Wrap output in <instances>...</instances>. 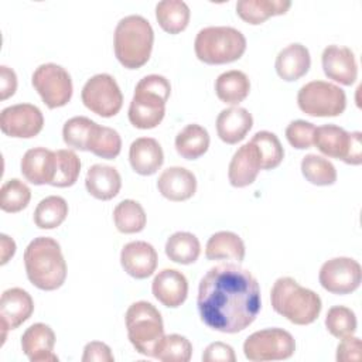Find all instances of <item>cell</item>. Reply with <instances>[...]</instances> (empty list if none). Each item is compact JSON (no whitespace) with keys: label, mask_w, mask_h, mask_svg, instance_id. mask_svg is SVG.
<instances>
[{"label":"cell","mask_w":362,"mask_h":362,"mask_svg":"<svg viewBox=\"0 0 362 362\" xmlns=\"http://www.w3.org/2000/svg\"><path fill=\"white\" fill-rule=\"evenodd\" d=\"M197 305L205 325L236 334L256 320L262 308L260 287L247 269L235 263L216 264L199 281Z\"/></svg>","instance_id":"1"},{"label":"cell","mask_w":362,"mask_h":362,"mask_svg":"<svg viewBox=\"0 0 362 362\" xmlns=\"http://www.w3.org/2000/svg\"><path fill=\"white\" fill-rule=\"evenodd\" d=\"M25 273L33 286L52 291L66 279V263L59 243L48 236L34 238L24 252Z\"/></svg>","instance_id":"2"},{"label":"cell","mask_w":362,"mask_h":362,"mask_svg":"<svg viewBox=\"0 0 362 362\" xmlns=\"http://www.w3.org/2000/svg\"><path fill=\"white\" fill-rule=\"evenodd\" d=\"M153 42V27L143 16H126L115 28V55L127 69H137L150 59Z\"/></svg>","instance_id":"3"},{"label":"cell","mask_w":362,"mask_h":362,"mask_svg":"<svg viewBox=\"0 0 362 362\" xmlns=\"http://www.w3.org/2000/svg\"><path fill=\"white\" fill-rule=\"evenodd\" d=\"M273 310L296 325L313 324L322 308L321 298L310 288L300 286L291 277H279L272 290Z\"/></svg>","instance_id":"4"},{"label":"cell","mask_w":362,"mask_h":362,"mask_svg":"<svg viewBox=\"0 0 362 362\" xmlns=\"http://www.w3.org/2000/svg\"><path fill=\"white\" fill-rule=\"evenodd\" d=\"M171 93V85L163 75L151 74L141 78L134 89L129 106L130 123L141 130L154 129L165 115V103Z\"/></svg>","instance_id":"5"},{"label":"cell","mask_w":362,"mask_h":362,"mask_svg":"<svg viewBox=\"0 0 362 362\" xmlns=\"http://www.w3.org/2000/svg\"><path fill=\"white\" fill-rule=\"evenodd\" d=\"M195 55L208 65L238 61L246 51L245 35L228 25H211L198 31L194 42Z\"/></svg>","instance_id":"6"},{"label":"cell","mask_w":362,"mask_h":362,"mask_svg":"<svg viewBox=\"0 0 362 362\" xmlns=\"http://www.w3.org/2000/svg\"><path fill=\"white\" fill-rule=\"evenodd\" d=\"M127 337L134 349L154 358L156 348L164 337V324L160 311L148 301L133 303L124 315Z\"/></svg>","instance_id":"7"},{"label":"cell","mask_w":362,"mask_h":362,"mask_svg":"<svg viewBox=\"0 0 362 362\" xmlns=\"http://www.w3.org/2000/svg\"><path fill=\"white\" fill-rule=\"evenodd\" d=\"M297 103L300 110L308 116L334 117L345 110L346 95L331 82L311 81L300 88Z\"/></svg>","instance_id":"8"},{"label":"cell","mask_w":362,"mask_h":362,"mask_svg":"<svg viewBox=\"0 0 362 362\" xmlns=\"http://www.w3.org/2000/svg\"><path fill=\"white\" fill-rule=\"evenodd\" d=\"M362 134L361 132L348 133L335 124L315 127L314 146L327 157L342 160L351 165L362 163Z\"/></svg>","instance_id":"9"},{"label":"cell","mask_w":362,"mask_h":362,"mask_svg":"<svg viewBox=\"0 0 362 362\" xmlns=\"http://www.w3.org/2000/svg\"><path fill=\"white\" fill-rule=\"evenodd\" d=\"M296 341L283 328H264L253 332L243 342V354L252 362L281 361L293 356Z\"/></svg>","instance_id":"10"},{"label":"cell","mask_w":362,"mask_h":362,"mask_svg":"<svg viewBox=\"0 0 362 362\" xmlns=\"http://www.w3.org/2000/svg\"><path fill=\"white\" fill-rule=\"evenodd\" d=\"M31 83L49 109L62 107L72 98L71 75L61 65L52 62L40 65L31 76Z\"/></svg>","instance_id":"11"},{"label":"cell","mask_w":362,"mask_h":362,"mask_svg":"<svg viewBox=\"0 0 362 362\" xmlns=\"http://www.w3.org/2000/svg\"><path fill=\"white\" fill-rule=\"evenodd\" d=\"M81 98L90 112L102 117L117 115L123 105L122 90L109 74H96L89 78L82 88Z\"/></svg>","instance_id":"12"},{"label":"cell","mask_w":362,"mask_h":362,"mask_svg":"<svg viewBox=\"0 0 362 362\" xmlns=\"http://www.w3.org/2000/svg\"><path fill=\"white\" fill-rule=\"evenodd\" d=\"M318 280L332 294H349L359 287L362 269L355 259L334 257L321 266Z\"/></svg>","instance_id":"13"},{"label":"cell","mask_w":362,"mask_h":362,"mask_svg":"<svg viewBox=\"0 0 362 362\" xmlns=\"http://www.w3.org/2000/svg\"><path fill=\"white\" fill-rule=\"evenodd\" d=\"M44 127L41 110L31 103H18L4 107L0 115V129L8 137L31 139Z\"/></svg>","instance_id":"14"},{"label":"cell","mask_w":362,"mask_h":362,"mask_svg":"<svg viewBox=\"0 0 362 362\" xmlns=\"http://www.w3.org/2000/svg\"><path fill=\"white\" fill-rule=\"evenodd\" d=\"M34 313V301L31 296L20 288L13 287L3 291L0 298V327H1V345L6 341L8 329L18 328Z\"/></svg>","instance_id":"15"},{"label":"cell","mask_w":362,"mask_h":362,"mask_svg":"<svg viewBox=\"0 0 362 362\" xmlns=\"http://www.w3.org/2000/svg\"><path fill=\"white\" fill-rule=\"evenodd\" d=\"M324 74L345 86H351L358 76V65L351 48L341 45H328L321 55Z\"/></svg>","instance_id":"16"},{"label":"cell","mask_w":362,"mask_h":362,"mask_svg":"<svg viewBox=\"0 0 362 362\" xmlns=\"http://www.w3.org/2000/svg\"><path fill=\"white\" fill-rule=\"evenodd\" d=\"M158 255L153 245L144 240L129 242L120 252V263L124 272L134 279L150 277L157 267Z\"/></svg>","instance_id":"17"},{"label":"cell","mask_w":362,"mask_h":362,"mask_svg":"<svg viewBox=\"0 0 362 362\" xmlns=\"http://www.w3.org/2000/svg\"><path fill=\"white\" fill-rule=\"evenodd\" d=\"M54 345L55 334L49 325L42 322L30 325L21 337V349L31 362H57Z\"/></svg>","instance_id":"18"},{"label":"cell","mask_w":362,"mask_h":362,"mask_svg":"<svg viewBox=\"0 0 362 362\" xmlns=\"http://www.w3.org/2000/svg\"><path fill=\"white\" fill-rule=\"evenodd\" d=\"M260 170L262 157L257 147L249 141L235 151L229 163L228 178L232 187L243 188L253 184Z\"/></svg>","instance_id":"19"},{"label":"cell","mask_w":362,"mask_h":362,"mask_svg":"<svg viewBox=\"0 0 362 362\" xmlns=\"http://www.w3.org/2000/svg\"><path fill=\"white\" fill-rule=\"evenodd\" d=\"M151 291L156 300L170 308L180 307L188 296V281L185 276L175 269H163L151 283Z\"/></svg>","instance_id":"20"},{"label":"cell","mask_w":362,"mask_h":362,"mask_svg":"<svg viewBox=\"0 0 362 362\" xmlns=\"http://www.w3.org/2000/svg\"><path fill=\"white\" fill-rule=\"evenodd\" d=\"M55 151H51L45 147L30 148L21 158V174L34 185H51L55 177Z\"/></svg>","instance_id":"21"},{"label":"cell","mask_w":362,"mask_h":362,"mask_svg":"<svg viewBox=\"0 0 362 362\" xmlns=\"http://www.w3.org/2000/svg\"><path fill=\"white\" fill-rule=\"evenodd\" d=\"M157 188L160 194L170 201H187L197 191V178L184 167H168L160 174Z\"/></svg>","instance_id":"22"},{"label":"cell","mask_w":362,"mask_h":362,"mask_svg":"<svg viewBox=\"0 0 362 362\" xmlns=\"http://www.w3.org/2000/svg\"><path fill=\"white\" fill-rule=\"evenodd\" d=\"M129 161L134 173L153 175L164 163V153L160 143L153 137H139L129 148Z\"/></svg>","instance_id":"23"},{"label":"cell","mask_w":362,"mask_h":362,"mask_svg":"<svg viewBox=\"0 0 362 362\" xmlns=\"http://www.w3.org/2000/svg\"><path fill=\"white\" fill-rule=\"evenodd\" d=\"M253 126V117L247 109L232 106L221 110L216 117V133L226 144L242 141Z\"/></svg>","instance_id":"24"},{"label":"cell","mask_w":362,"mask_h":362,"mask_svg":"<svg viewBox=\"0 0 362 362\" xmlns=\"http://www.w3.org/2000/svg\"><path fill=\"white\" fill-rule=\"evenodd\" d=\"M311 65L310 51L300 42H293L284 47L276 57V72L287 82L297 81L304 76Z\"/></svg>","instance_id":"25"},{"label":"cell","mask_w":362,"mask_h":362,"mask_svg":"<svg viewBox=\"0 0 362 362\" xmlns=\"http://www.w3.org/2000/svg\"><path fill=\"white\" fill-rule=\"evenodd\" d=\"M85 187L93 198L109 201L119 194L122 188V177L115 167L93 164L86 173Z\"/></svg>","instance_id":"26"},{"label":"cell","mask_w":362,"mask_h":362,"mask_svg":"<svg viewBox=\"0 0 362 362\" xmlns=\"http://www.w3.org/2000/svg\"><path fill=\"white\" fill-rule=\"evenodd\" d=\"M245 243L242 238L229 230L214 233L205 247L208 260H233L240 263L245 259Z\"/></svg>","instance_id":"27"},{"label":"cell","mask_w":362,"mask_h":362,"mask_svg":"<svg viewBox=\"0 0 362 362\" xmlns=\"http://www.w3.org/2000/svg\"><path fill=\"white\" fill-rule=\"evenodd\" d=\"M290 7L291 1L288 0H239L236 13L243 21L257 25L269 17L286 14Z\"/></svg>","instance_id":"28"},{"label":"cell","mask_w":362,"mask_h":362,"mask_svg":"<svg viewBox=\"0 0 362 362\" xmlns=\"http://www.w3.org/2000/svg\"><path fill=\"white\" fill-rule=\"evenodd\" d=\"M215 92L221 102L238 105L247 98L250 92V81L245 72L230 69L216 78Z\"/></svg>","instance_id":"29"},{"label":"cell","mask_w":362,"mask_h":362,"mask_svg":"<svg viewBox=\"0 0 362 362\" xmlns=\"http://www.w3.org/2000/svg\"><path fill=\"white\" fill-rule=\"evenodd\" d=\"M209 134L205 127L191 123L187 124L175 137V150L185 160H197L206 153Z\"/></svg>","instance_id":"30"},{"label":"cell","mask_w":362,"mask_h":362,"mask_svg":"<svg viewBox=\"0 0 362 362\" xmlns=\"http://www.w3.org/2000/svg\"><path fill=\"white\" fill-rule=\"evenodd\" d=\"M191 11L185 1L163 0L156 6V18L160 27L168 34L184 31L189 23Z\"/></svg>","instance_id":"31"},{"label":"cell","mask_w":362,"mask_h":362,"mask_svg":"<svg viewBox=\"0 0 362 362\" xmlns=\"http://www.w3.org/2000/svg\"><path fill=\"white\" fill-rule=\"evenodd\" d=\"M201 253L198 238L189 232H175L165 242V255L180 264L194 263Z\"/></svg>","instance_id":"32"},{"label":"cell","mask_w":362,"mask_h":362,"mask_svg":"<svg viewBox=\"0 0 362 362\" xmlns=\"http://www.w3.org/2000/svg\"><path fill=\"white\" fill-rule=\"evenodd\" d=\"M113 221L122 233H139L144 229L147 216L143 206L134 199H123L113 209Z\"/></svg>","instance_id":"33"},{"label":"cell","mask_w":362,"mask_h":362,"mask_svg":"<svg viewBox=\"0 0 362 362\" xmlns=\"http://www.w3.org/2000/svg\"><path fill=\"white\" fill-rule=\"evenodd\" d=\"M68 216V204L62 197L49 195L41 199L34 211V223L40 229L58 228Z\"/></svg>","instance_id":"34"},{"label":"cell","mask_w":362,"mask_h":362,"mask_svg":"<svg viewBox=\"0 0 362 362\" xmlns=\"http://www.w3.org/2000/svg\"><path fill=\"white\" fill-rule=\"evenodd\" d=\"M120 150H122V139L119 133L112 127L99 126L96 123L89 136L88 151L93 153L98 157L113 160L115 157L119 156Z\"/></svg>","instance_id":"35"},{"label":"cell","mask_w":362,"mask_h":362,"mask_svg":"<svg viewBox=\"0 0 362 362\" xmlns=\"http://www.w3.org/2000/svg\"><path fill=\"white\" fill-rule=\"evenodd\" d=\"M301 173L308 182L320 187L332 185L337 181V170L334 164L317 154H307L303 157Z\"/></svg>","instance_id":"36"},{"label":"cell","mask_w":362,"mask_h":362,"mask_svg":"<svg viewBox=\"0 0 362 362\" xmlns=\"http://www.w3.org/2000/svg\"><path fill=\"white\" fill-rule=\"evenodd\" d=\"M192 356L189 339L180 334L164 335L156 348L154 358L163 362H188Z\"/></svg>","instance_id":"37"},{"label":"cell","mask_w":362,"mask_h":362,"mask_svg":"<svg viewBox=\"0 0 362 362\" xmlns=\"http://www.w3.org/2000/svg\"><path fill=\"white\" fill-rule=\"evenodd\" d=\"M250 143H253L259 150L262 157V170H273L283 161L284 148L274 133L267 130L257 132L252 137Z\"/></svg>","instance_id":"38"},{"label":"cell","mask_w":362,"mask_h":362,"mask_svg":"<svg viewBox=\"0 0 362 362\" xmlns=\"http://www.w3.org/2000/svg\"><path fill=\"white\" fill-rule=\"evenodd\" d=\"M31 199L30 188L18 178L6 181L0 188V208L4 212L16 214L27 208Z\"/></svg>","instance_id":"39"},{"label":"cell","mask_w":362,"mask_h":362,"mask_svg":"<svg viewBox=\"0 0 362 362\" xmlns=\"http://www.w3.org/2000/svg\"><path fill=\"white\" fill-rule=\"evenodd\" d=\"M57 168L55 177L51 182L52 187L65 188L76 182L81 173V160L72 150H57Z\"/></svg>","instance_id":"40"},{"label":"cell","mask_w":362,"mask_h":362,"mask_svg":"<svg viewBox=\"0 0 362 362\" xmlns=\"http://www.w3.org/2000/svg\"><path fill=\"white\" fill-rule=\"evenodd\" d=\"M96 122L85 116H75L65 122L62 127V139L68 147L88 151V141Z\"/></svg>","instance_id":"41"},{"label":"cell","mask_w":362,"mask_h":362,"mask_svg":"<svg viewBox=\"0 0 362 362\" xmlns=\"http://www.w3.org/2000/svg\"><path fill=\"white\" fill-rule=\"evenodd\" d=\"M325 327L332 337L339 339L354 335L356 331L355 313L345 305H334L327 313Z\"/></svg>","instance_id":"42"},{"label":"cell","mask_w":362,"mask_h":362,"mask_svg":"<svg viewBox=\"0 0 362 362\" xmlns=\"http://www.w3.org/2000/svg\"><path fill=\"white\" fill-rule=\"evenodd\" d=\"M315 126L311 122L305 120H293L286 127V139L294 148L305 150L310 148L314 143Z\"/></svg>","instance_id":"43"},{"label":"cell","mask_w":362,"mask_h":362,"mask_svg":"<svg viewBox=\"0 0 362 362\" xmlns=\"http://www.w3.org/2000/svg\"><path fill=\"white\" fill-rule=\"evenodd\" d=\"M204 362H235L236 355L230 345L223 342H212L209 344L204 354H202Z\"/></svg>","instance_id":"44"},{"label":"cell","mask_w":362,"mask_h":362,"mask_svg":"<svg viewBox=\"0 0 362 362\" xmlns=\"http://www.w3.org/2000/svg\"><path fill=\"white\" fill-rule=\"evenodd\" d=\"M337 361L349 362L361 361V339L358 337H345L337 346Z\"/></svg>","instance_id":"45"},{"label":"cell","mask_w":362,"mask_h":362,"mask_svg":"<svg viewBox=\"0 0 362 362\" xmlns=\"http://www.w3.org/2000/svg\"><path fill=\"white\" fill-rule=\"evenodd\" d=\"M115 356L105 342L92 341L83 348L82 362H113Z\"/></svg>","instance_id":"46"},{"label":"cell","mask_w":362,"mask_h":362,"mask_svg":"<svg viewBox=\"0 0 362 362\" xmlns=\"http://www.w3.org/2000/svg\"><path fill=\"white\" fill-rule=\"evenodd\" d=\"M17 89V76L16 72L6 66H0V99L6 100L7 98L13 96Z\"/></svg>","instance_id":"47"},{"label":"cell","mask_w":362,"mask_h":362,"mask_svg":"<svg viewBox=\"0 0 362 362\" xmlns=\"http://www.w3.org/2000/svg\"><path fill=\"white\" fill-rule=\"evenodd\" d=\"M0 242H1V262L0 263L6 264L16 253V242L4 233L0 235Z\"/></svg>","instance_id":"48"}]
</instances>
